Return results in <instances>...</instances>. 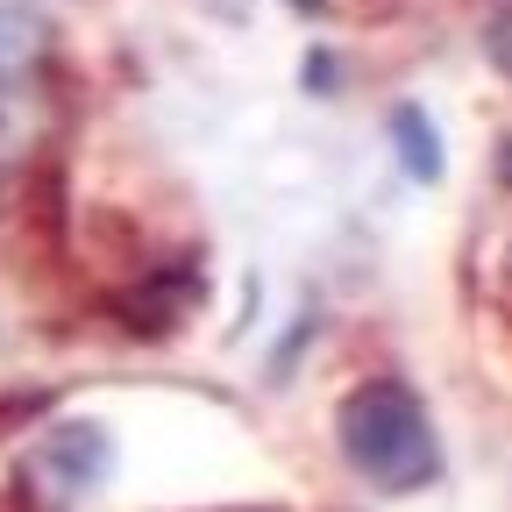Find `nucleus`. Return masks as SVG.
<instances>
[{"label":"nucleus","instance_id":"f257e3e1","mask_svg":"<svg viewBox=\"0 0 512 512\" xmlns=\"http://www.w3.org/2000/svg\"><path fill=\"white\" fill-rule=\"evenodd\" d=\"M342 456L377 484V491H427L441 477V441H434V420L427 406L406 392V384L377 377L363 392L342 399Z\"/></svg>","mask_w":512,"mask_h":512},{"label":"nucleus","instance_id":"f03ea898","mask_svg":"<svg viewBox=\"0 0 512 512\" xmlns=\"http://www.w3.org/2000/svg\"><path fill=\"white\" fill-rule=\"evenodd\" d=\"M107 463H114V441L93 420H64V427L43 434V448L29 456V477H43L57 498H86L107 477Z\"/></svg>","mask_w":512,"mask_h":512},{"label":"nucleus","instance_id":"7ed1b4c3","mask_svg":"<svg viewBox=\"0 0 512 512\" xmlns=\"http://www.w3.org/2000/svg\"><path fill=\"white\" fill-rule=\"evenodd\" d=\"M392 143H399L406 178H420V185L441 178V143H434V121H427L420 107H399V114H392Z\"/></svg>","mask_w":512,"mask_h":512},{"label":"nucleus","instance_id":"20e7f679","mask_svg":"<svg viewBox=\"0 0 512 512\" xmlns=\"http://www.w3.org/2000/svg\"><path fill=\"white\" fill-rule=\"evenodd\" d=\"M50 50V29L36 22V15H22V8H0V79H15V72H29V64Z\"/></svg>","mask_w":512,"mask_h":512},{"label":"nucleus","instance_id":"39448f33","mask_svg":"<svg viewBox=\"0 0 512 512\" xmlns=\"http://www.w3.org/2000/svg\"><path fill=\"white\" fill-rule=\"evenodd\" d=\"M498 178H505V185H512V143H505V150H498Z\"/></svg>","mask_w":512,"mask_h":512}]
</instances>
